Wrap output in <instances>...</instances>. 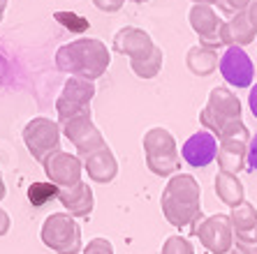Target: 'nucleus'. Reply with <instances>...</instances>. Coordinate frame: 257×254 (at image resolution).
Instances as JSON below:
<instances>
[{
	"instance_id": "f257e3e1",
	"label": "nucleus",
	"mask_w": 257,
	"mask_h": 254,
	"mask_svg": "<svg viewBox=\"0 0 257 254\" xmlns=\"http://www.w3.org/2000/svg\"><path fill=\"white\" fill-rule=\"evenodd\" d=\"M162 215L172 226L186 229L202 219V187L190 173H176L167 180L160 196Z\"/></svg>"
},
{
	"instance_id": "f03ea898",
	"label": "nucleus",
	"mask_w": 257,
	"mask_h": 254,
	"mask_svg": "<svg viewBox=\"0 0 257 254\" xmlns=\"http://www.w3.org/2000/svg\"><path fill=\"white\" fill-rule=\"evenodd\" d=\"M109 63H111V54L107 44L95 37H79L70 44H63L56 51L58 70L86 81L100 79L109 70Z\"/></svg>"
},
{
	"instance_id": "7ed1b4c3",
	"label": "nucleus",
	"mask_w": 257,
	"mask_h": 254,
	"mask_svg": "<svg viewBox=\"0 0 257 254\" xmlns=\"http://www.w3.org/2000/svg\"><path fill=\"white\" fill-rule=\"evenodd\" d=\"M114 51L130 58V67L139 79H156L162 70L165 54L142 28L125 26L114 35Z\"/></svg>"
},
{
	"instance_id": "20e7f679",
	"label": "nucleus",
	"mask_w": 257,
	"mask_h": 254,
	"mask_svg": "<svg viewBox=\"0 0 257 254\" xmlns=\"http://www.w3.org/2000/svg\"><path fill=\"white\" fill-rule=\"evenodd\" d=\"M144 155H146V166L160 178L176 176L181 169V153L174 136L165 127H151L144 134Z\"/></svg>"
},
{
	"instance_id": "39448f33",
	"label": "nucleus",
	"mask_w": 257,
	"mask_h": 254,
	"mask_svg": "<svg viewBox=\"0 0 257 254\" xmlns=\"http://www.w3.org/2000/svg\"><path fill=\"white\" fill-rule=\"evenodd\" d=\"M199 123L220 139L232 125L241 123V102L225 86H218L209 93V100L199 111Z\"/></svg>"
},
{
	"instance_id": "423d86ee",
	"label": "nucleus",
	"mask_w": 257,
	"mask_h": 254,
	"mask_svg": "<svg viewBox=\"0 0 257 254\" xmlns=\"http://www.w3.org/2000/svg\"><path fill=\"white\" fill-rule=\"evenodd\" d=\"M40 238L51 252L56 254H79L84 252L81 242V226L67 213H54L44 219Z\"/></svg>"
},
{
	"instance_id": "0eeeda50",
	"label": "nucleus",
	"mask_w": 257,
	"mask_h": 254,
	"mask_svg": "<svg viewBox=\"0 0 257 254\" xmlns=\"http://www.w3.org/2000/svg\"><path fill=\"white\" fill-rule=\"evenodd\" d=\"M95 97V83L86 79L70 77L56 100V113L58 123L65 125L67 120L77 116H90V100Z\"/></svg>"
},
{
	"instance_id": "6e6552de",
	"label": "nucleus",
	"mask_w": 257,
	"mask_h": 254,
	"mask_svg": "<svg viewBox=\"0 0 257 254\" xmlns=\"http://www.w3.org/2000/svg\"><path fill=\"white\" fill-rule=\"evenodd\" d=\"M60 136H63V127L60 123L44 116L33 118L24 127V143L28 148V153L33 155V160H37L40 164H44L51 153L60 150Z\"/></svg>"
},
{
	"instance_id": "1a4fd4ad",
	"label": "nucleus",
	"mask_w": 257,
	"mask_h": 254,
	"mask_svg": "<svg viewBox=\"0 0 257 254\" xmlns=\"http://www.w3.org/2000/svg\"><path fill=\"white\" fill-rule=\"evenodd\" d=\"M192 236H197L211 254H227L229 249H234V229L229 215H211L199 219L192 226Z\"/></svg>"
},
{
	"instance_id": "9d476101",
	"label": "nucleus",
	"mask_w": 257,
	"mask_h": 254,
	"mask_svg": "<svg viewBox=\"0 0 257 254\" xmlns=\"http://www.w3.org/2000/svg\"><path fill=\"white\" fill-rule=\"evenodd\" d=\"M44 173H47L49 183H54L56 187L65 189L74 187L81 183V173H84V162L77 155H70L65 150H56L44 160Z\"/></svg>"
},
{
	"instance_id": "9b49d317",
	"label": "nucleus",
	"mask_w": 257,
	"mask_h": 254,
	"mask_svg": "<svg viewBox=\"0 0 257 254\" xmlns=\"http://www.w3.org/2000/svg\"><path fill=\"white\" fill-rule=\"evenodd\" d=\"M60 127H63V136L77 148V153L81 155V157H86V155L95 153V150L107 146V143H104V136H102V132L95 127V123L90 120V116H77V118L67 120V123L60 125Z\"/></svg>"
},
{
	"instance_id": "f8f14e48",
	"label": "nucleus",
	"mask_w": 257,
	"mask_h": 254,
	"mask_svg": "<svg viewBox=\"0 0 257 254\" xmlns=\"http://www.w3.org/2000/svg\"><path fill=\"white\" fill-rule=\"evenodd\" d=\"M218 67H220L222 79L229 86H236V88H250L252 79H255V65H252L250 56L239 47L225 49Z\"/></svg>"
},
{
	"instance_id": "ddd939ff",
	"label": "nucleus",
	"mask_w": 257,
	"mask_h": 254,
	"mask_svg": "<svg viewBox=\"0 0 257 254\" xmlns=\"http://www.w3.org/2000/svg\"><path fill=\"white\" fill-rule=\"evenodd\" d=\"M188 21H190L192 30L197 33L199 44H202V47H209V49H213V51H218V49L222 47L220 30H222V24H225V21L218 17V12H215L211 5L190 7Z\"/></svg>"
},
{
	"instance_id": "4468645a",
	"label": "nucleus",
	"mask_w": 257,
	"mask_h": 254,
	"mask_svg": "<svg viewBox=\"0 0 257 254\" xmlns=\"http://www.w3.org/2000/svg\"><path fill=\"white\" fill-rule=\"evenodd\" d=\"M183 160L190 166L199 169V166H209L218 155V136L211 134L209 130L195 132L192 136H188V141L181 148Z\"/></svg>"
},
{
	"instance_id": "2eb2a0df",
	"label": "nucleus",
	"mask_w": 257,
	"mask_h": 254,
	"mask_svg": "<svg viewBox=\"0 0 257 254\" xmlns=\"http://www.w3.org/2000/svg\"><path fill=\"white\" fill-rule=\"evenodd\" d=\"M229 222L234 229V242L257 245V208L250 201H243L229 213Z\"/></svg>"
},
{
	"instance_id": "dca6fc26",
	"label": "nucleus",
	"mask_w": 257,
	"mask_h": 254,
	"mask_svg": "<svg viewBox=\"0 0 257 254\" xmlns=\"http://www.w3.org/2000/svg\"><path fill=\"white\" fill-rule=\"evenodd\" d=\"M81 162H84V171L88 173V178L93 183L107 185V183H111L116 178V173H118V162H116V157L109 146L81 157Z\"/></svg>"
},
{
	"instance_id": "f3484780",
	"label": "nucleus",
	"mask_w": 257,
	"mask_h": 254,
	"mask_svg": "<svg viewBox=\"0 0 257 254\" xmlns=\"http://www.w3.org/2000/svg\"><path fill=\"white\" fill-rule=\"evenodd\" d=\"M58 201L72 217H90L93 208H95V196L88 183H77L74 187H65L58 192Z\"/></svg>"
},
{
	"instance_id": "a211bd4d",
	"label": "nucleus",
	"mask_w": 257,
	"mask_h": 254,
	"mask_svg": "<svg viewBox=\"0 0 257 254\" xmlns=\"http://www.w3.org/2000/svg\"><path fill=\"white\" fill-rule=\"evenodd\" d=\"M255 35H257V28L250 24V17L248 12H241V14H234L229 17L225 24H222V30H220V42L222 47H239L243 49L245 44H252L255 42Z\"/></svg>"
},
{
	"instance_id": "6ab92c4d",
	"label": "nucleus",
	"mask_w": 257,
	"mask_h": 254,
	"mask_svg": "<svg viewBox=\"0 0 257 254\" xmlns=\"http://www.w3.org/2000/svg\"><path fill=\"white\" fill-rule=\"evenodd\" d=\"M248 143L250 141H241V139H220L218 143V166L225 173H241L248 166Z\"/></svg>"
},
{
	"instance_id": "aec40b11",
	"label": "nucleus",
	"mask_w": 257,
	"mask_h": 254,
	"mask_svg": "<svg viewBox=\"0 0 257 254\" xmlns=\"http://www.w3.org/2000/svg\"><path fill=\"white\" fill-rule=\"evenodd\" d=\"M213 185H215V194H218V199H220L225 206L236 208L239 203L245 201V187H243V183H241L239 176L220 171L218 176H215Z\"/></svg>"
},
{
	"instance_id": "412c9836",
	"label": "nucleus",
	"mask_w": 257,
	"mask_h": 254,
	"mask_svg": "<svg viewBox=\"0 0 257 254\" xmlns=\"http://www.w3.org/2000/svg\"><path fill=\"white\" fill-rule=\"evenodd\" d=\"M186 65L195 77H209L211 72H215V67L220 65V58H218V51H213V49L195 44V47L188 49Z\"/></svg>"
},
{
	"instance_id": "4be33fe9",
	"label": "nucleus",
	"mask_w": 257,
	"mask_h": 254,
	"mask_svg": "<svg viewBox=\"0 0 257 254\" xmlns=\"http://www.w3.org/2000/svg\"><path fill=\"white\" fill-rule=\"evenodd\" d=\"M60 187H56L54 183H33L28 187V201L33 206H44L51 199H58Z\"/></svg>"
},
{
	"instance_id": "5701e85b",
	"label": "nucleus",
	"mask_w": 257,
	"mask_h": 254,
	"mask_svg": "<svg viewBox=\"0 0 257 254\" xmlns=\"http://www.w3.org/2000/svg\"><path fill=\"white\" fill-rule=\"evenodd\" d=\"M160 254H195V247L190 245V240L183 236H169L162 242Z\"/></svg>"
},
{
	"instance_id": "b1692460",
	"label": "nucleus",
	"mask_w": 257,
	"mask_h": 254,
	"mask_svg": "<svg viewBox=\"0 0 257 254\" xmlns=\"http://www.w3.org/2000/svg\"><path fill=\"white\" fill-rule=\"evenodd\" d=\"M255 0H220L218 7H220L225 14L234 17V14H241V12H248V7L252 5Z\"/></svg>"
},
{
	"instance_id": "393cba45",
	"label": "nucleus",
	"mask_w": 257,
	"mask_h": 254,
	"mask_svg": "<svg viewBox=\"0 0 257 254\" xmlns=\"http://www.w3.org/2000/svg\"><path fill=\"white\" fill-rule=\"evenodd\" d=\"M81 254H114V245L107 238H93L88 240V245H84Z\"/></svg>"
},
{
	"instance_id": "a878e982",
	"label": "nucleus",
	"mask_w": 257,
	"mask_h": 254,
	"mask_svg": "<svg viewBox=\"0 0 257 254\" xmlns=\"http://www.w3.org/2000/svg\"><path fill=\"white\" fill-rule=\"evenodd\" d=\"M125 0H93V5L100 10V12H107V14H114L118 12L120 7H123Z\"/></svg>"
},
{
	"instance_id": "bb28decb",
	"label": "nucleus",
	"mask_w": 257,
	"mask_h": 254,
	"mask_svg": "<svg viewBox=\"0 0 257 254\" xmlns=\"http://www.w3.org/2000/svg\"><path fill=\"white\" fill-rule=\"evenodd\" d=\"M248 169L257 171V134L250 136V143H248Z\"/></svg>"
},
{
	"instance_id": "cd10ccee",
	"label": "nucleus",
	"mask_w": 257,
	"mask_h": 254,
	"mask_svg": "<svg viewBox=\"0 0 257 254\" xmlns=\"http://www.w3.org/2000/svg\"><path fill=\"white\" fill-rule=\"evenodd\" d=\"M248 107H250L252 116L257 118V81H255V86L250 88V93H248Z\"/></svg>"
},
{
	"instance_id": "c85d7f7f",
	"label": "nucleus",
	"mask_w": 257,
	"mask_h": 254,
	"mask_svg": "<svg viewBox=\"0 0 257 254\" xmlns=\"http://www.w3.org/2000/svg\"><path fill=\"white\" fill-rule=\"evenodd\" d=\"M7 231H10V215L0 208V236H5Z\"/></svg>"
},
{
	"instance_id": "c756f323",
	"label": "nucleus",
	"mask_w": 257,
	"mask_h": 254,
	"mask_svg": "<svg viewBox=\"0 0 257 254\" xmlns=\"http://www.w3.org/2000/svg\"><path fill=\"white\" fill-rule=\"evenodd\" d=\"M248 17H250V24L257 28V0H255V3H252L250 7H248Z\"/></svg>"
},
{
	"instance_id": "7c9ffc66",
	"label": "nucleus",
	"mask_w": 257,
	"mask_h": 254,
	"mask_svg": "<svg viewBox=\"0 0 257 254\" xmlns=\"http://www.w3.org/2000/svg\"><path fill=\"white\" fill-rule=\"evenodd\" d=\"M192 3H195V5H218V3H220V0H192Z\"/></svg>"
},
{
	"instance_id": "2f4dec72",
	"label": "nucleus",
	"mask_w": 257,
	"mask_h": 254,
	"mask_svg": "<svg viewBox=\"0 0 257 254\" xmlns=\"http://www.w3.org/2000/svg\"><path fill=\"white\" fill-rule=\"evenodd\" d=\"M5 194H7L5 192V180H3V176H0V201L5 199Z\"/></svg>"
},
{
	"instance_id": "473e14b6",
	"label": "nucleus",
	"mask_w": 257,
	"mask_h": 254,
	"mask_svg": "<svg viewBox=\"0 0 257 254\" xmlns=\"http://www.w3.org/2000/svg\"><path fill=\"white\" fill-rule=\"evenodd\" d=\"M5 7H7V0H0V21H3V14H5Z\"/></svg>"
},
{
	"instance_id": "72a5a7b5",
	"label": "nucleus",
	"mask_w": 257,
	"mask_h": 254,
	"mask_svg": "<svg viewBox=\"0 0 257 254\" xmlns=\"http://www.w3.org/2000/svg\"><path fill=\"white\" fill-rule=\"evenodd\" d=\"M227 254H241V252H239V249H236V247H234V249H229Z\"/></svg>"
},
{
	"instance_id": "f704fd0d",
	"label": "nucleus",
	"mask_w": 257,
	"mask_h": 254,
	"mask_svg": "<svg viewBox=\"0 0 257 254\" xmlns=\"http://www.w3.org/2000/svg\"><path fill=\"white\" fill-rule=\"evenodd\" d=\"M130 3H149V0H130Z\"/></svg>"
}]
</instances>
